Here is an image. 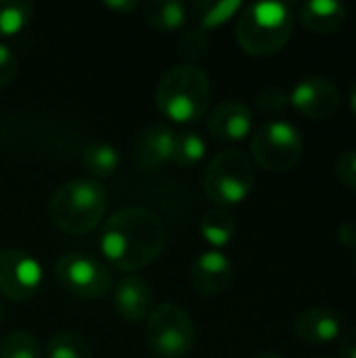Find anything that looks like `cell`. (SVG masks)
I'll return each mask as SVG.
<instances>
[{"label":"cell","instance_id":"cell-1","mask_svg":"<svg viewBox=\"0 0 356 358\" xmlns=\"http://www.w3.org/2000/svg\"><path fill=\"white\" fill-rule=\"evenodd\" d=\"M164 245V222L147 208H124L103 222L101 252L105 260L122 273L149 266L162 256Z\"/></svg>","mask_w":356,"mask_h":358},{"label":"cell","instance_id":"cell-2","mask_svg":"<svg viewBox=\"0 0 356 358\" xmlns=\"http://www.w3.org/2000/svg\"><path fill=\"white\" fill-rule=\"evenodd\" d=\"M210 101V78L195 63H180L168 69L155 90L159 111L176 124L199 122L208 113Z\"/></svg>","mask_w":356,"mask_h":358},{"label":"cell","instance_id":"cell-3","mask_svg":"<svg viewBox=\"0 0 356 358\" xmlns=\"http://www.w3.org/2000/svg\"><path fill=\"white\" fill-rule=\"evenodd\" d=\"M107 212V191L94 178H73L59 185L48 201L50 220L67 235L94 231Z\"/></svg>","mask_w":356,"mask_h":358},{"label":"cell","instance_id":"cell-4","mask_svg":"<svg viewBox=\"0 0 356 358\" xmlns=\"http://www.w3.org/2000/svg\"><path fill=\"white\" fill-rule=\"evenodd\" d=\"M296 13L285 2H254L241 8L235 25L239 46L254 57L279 52L292 38Z\"/></svg>","mask_w":356,"mask_h":358},{"label":"cell","instance_id":"cell-5","mask_svg":"<svg viewBox=\"0 0 356 358\" xmlns=\"http://www.w3.org/2000/svg\"><path fill=\"white\" fill-rule=\"evenodd\" d=\"M256 172L250 157L237 149H225L216 153L204 174L206 195L218 206H237L254 189Z\"/></svg>","mask_w":356,"mask_h":358},{"label":"cell","instance_id":"cell-6","mask_svg":"<svg viewBox=\"0 0 356 358\" xmlns=\"http://www.w3.org/2000/svg\"><path fill=\"white\" fill-rule=\"evenodd\" d=\"M147 346L157 358H185L195 346L191 315L176 304H159L147 319Z\"/></svg>","mask_w":356,"mask_h":358},{"label":"cell","instance_id":"cell-7","mask_svg":"<svg viewBox=\"0 0 356 358\" xmlns=\"http://www.w3.org/2000/svg\"><path fill=\"white\" fill-rule=\"evenodd\" d=\"M254 162L266 172H283L298 164L302 157L300 130L283 120H271L262 124L250 141Z\"/></svg>","mask_w":356,"mask_h":358},{"label":"cell","instance_id":"cell-8","mask_svg":"<svg viewBox=\"0 0 356 358\" xmlns=\"http://www.w3.org/2000/svg\"><path fill=\"white\" fill-rule=\"evenodd\" d=\"M55 277L65 292L82 300H99L113 285L109 266L80 252L63 254L55 264Z\"/></svg>","mask_w":356,"mask_h":358},{"label":"cell","instance_id":"cell-9","mask_svg":"<svg viewBox=\"0 0 356 358\" xmlns=\"http://www.w3.org/2000/svg\"><path fill=\"white\" fill-rule=\"evenodd\" d=\"M42 266L25 250L8 248L0 252V296L8 302L31 300L42 285Z\"/></svg>","mask_w":356,"mask_h":358},{"label":"cell","instance_id":"cell-10","mask_svg":"<svg viewBox=\"0 0 356 358\" xmlns=\"http://www.w3.org/2000/svg\"><path fill=\"white\" fill-rule=\"evenodd\" d=\"M290 105L308 120H327L340 107V90L325 76H308L292 88Z\"/></svg>","mask_w":356,"mask_h":358},{"label":"cell","instance_id":"cell-11","mask_svg":"<svg viewBox=\"0 0 356 358\" xmlns=\"http://www.w3.org/2000/svg\"><path fill=\"white\" fill-rule=\"evenodd\" d=\"M187 279L199 296H220L233 281V262L220 250L201 252L189 266Z\"/></svg>","mask_w":356,"mask_h":358},{"label":"cell","instance_id":"cell-12","mask_svg":"<svg viewBox=\"0 0 356 358\" xmlns=\"http://www.w3.org/2000/svg\"><path fill=\"white\" fill-rule=\"evenodd\" d=\"M174 141H176V132L170 126L164 124L147 126L134 143V159L138 168L145 172H153L172 164Z\"/></svg>","mask_w":356,"mask_h":358},{"label":"cell","instance_id":"cell-13","mask_svg":"<svg viewBox=\"0 0 356 358\" xmlns=\"http://www.w3.org/2000/svg\"><path fill=\"white\" fill-rule=\"evenodd\" d=\"M113 304H115L118 315L126 323L138 325L145 319H149L153 310V292L143 277L128 275L115 285Z\"/></svg>","mask_w":356,"mask_h":358},{"label":"cell","instance_id":"cell-14","mask_svg":"<svg viewBox=\"0 0 356 358\" xmlns=\"http://www.w3.org/2000/svg\"><path fill=\"white\" fill-rule=\"evenodd\" d=\"M254 126L252 109L239 101H225L216 105L208 117V130L218 141H243Z\"/></svg>","mask_w":356,"mask_h":358},{"label":"cell","instance_id":"cell-15","mask_svg":"<svg viewBox=\"0 0 356 358\" xmlns=\"http://www.w3.org/2000/svg\"><path fill=\"white\" fill-rule=\"evenodd\" d=\"M294 331L298 340L313 346H321L342 336V319L332 308H323V306L308 308L296 317Z\"/></svg>","mask_w":356,"mask_h":358},{"label":"cell","instance_id":"cell-16","mask_svg":"<svg viewBox=\"0 0 356 358\" xmlns=\"http://www.w3.org/2000/svg\"><path fill=\"white\" fill-rule=\"evenodd\" d=\"M348 17V6L338 0H308L300 4L298 19L302 25L319 36H327L338 31Z\"/></svg>","mask_w":356,"mask_h":358},{"label":"cell","instance_id":"cell-17","mask_svg":"<svg viewBox=\"0 0 356 358\" xmlns=\"http://www.w3.org/2000/svg\"><path fill=\"white\" fill-rule=\"evenodd\" d=\"M143 15L157 31L172 34L187 27L189 6L180 0H151L143 6Z\"/></svg>","mask_w":356,"mask_h":358},{"label":"cell","instance_id":"cell-18","mask_svg":"<svg viewBox=\"0 0 356 358\" xmlns=\"http://www.w3.org/2000/svg\"><path fill=\"white\" fill-rule=\"evenodd\" d=\"M243 4L239 0H195L189 13L195 17L197 27L204 31L225 25L237 13H241Z\"/></svg>","mask_w":356,"mask_h":358},{"label":"cell","instance_id":"cell-19","mask_svg":"<svg viewBox=\"0 0 356 358\" xmlns=\"http://www.w3.org/2000/svg\"><path fill=\"white\" fill-rule=\"evenodd\" d=\"M201 237L212 245V248H225L227 243L233 241L237 233V220L235 216L225 210V208H212L204 214L199 222Z\"/></svg>","mask_w":356,"mask_h":358},{"label":"cell","instance_id":"cell-20","mask_svg":"<svg viewBox=\"0 0 356 358\" xmlns=\"http://www.w3.org/2000/svg\"><path fill=\"white\" fill-rule=\"evenodd\" d=\"M82 166L94 178H105L113 174L122 162L120 151L109 143H90L82 151Z\"/></svg>","mask_w":356,"mask_h":358},{"label":"cell","instance_id":"cell-21","mask_svg":"<svg viewBox=\"0 0 356 358\" xmlns=\"http://www.w3.org/2000/svg\"><path fill=\"white\" fill-rule=\"evenodd\" d=\"M34 4L29 0H0V38L19 34L31 19Z\"/></svg>","mask_w":356,"mask_h":358},{"label":"cell","instance_id":"cell-22","mask_svg":"<svg viewBox=\"0 0 356 358\" xmlns=\"http://www.w3.org/2000/svg\"><path fill=\"white\" fill-rule=\"evenodd\" d=\"M46 358H92L90 344L73 334V331H59L46 342Z\"/></svg>","mask_w":356,"mask_h":358},{"label":"cell","instance_id":"cell-23","mask_svg":"<svg viewBox=\"0 0 356 358\" xmlns=\"http://www.w3.org/2000/svg\"><path fill=\"white\" fill-rule=\"evenodd\" d=\"M204 155H206V141L197 132H193V130L176 132L172 164H176L178 168H187L189 170V168L199 166Z\"/></svg>","mask_w":356,"mask_h":358},{"label":"cell","instance_id":"cell-24","mask_svg":"<svg viewBox=\"0 0 356 358\" xmlns=\"http://www.w3.org/2000/svg\"><path fill=\"white\" fill-rule=\"evenodd\" d=\"M0 358H42V350L29 331H10L0 344Z\"/></svg>","mask_w":356,"mask_h":358},{"label":"cell","instance_id":"cell-25","mask_svg":"<svg viewBox=\"0 0 356 358\" xmlns=\"http://www.w3.org/2000/svg\"><path fill=\"white\" fill-rule=\"evenodd\" d=\"M208 31H204L201 27H185L178 36V55L183 59H187V63H193L197 59H201L208 52Z\"/></svg>","mask_w":356,"mask_h":358},{"label":"cell","instance_id":"cell-26","mask_svg":"<svg viewBox=\"0 0 356 358\" xmlns=\"http://www.w3.org/2000/svg\"><path fill=\"white\" fill-rule=\"evenodd\" d=\"M287 105H290V94L283 88H279V86H266L256 96L258 111L269 115V117L281 115L287 109Z\"/></svg>","mask_w":356,"mask_h":358},{"label":"cell","instance_id":"cell-27","mask_svg":"<svg viewBox=\"0 0 356 358\" xmlns=\"http://www.w3.org/2000/svg\"><path fill=\"white\" fill-rule=\"evenodd\" d=\"M336 174L348 189L356 191V149H346L336 159Z\"/></svg>","mask_w":356,"mask_h":358},{"label":"cell","instance_id":"cell-28","mask_svg":"<svg viewBox=\"0 0 356 358\" xmlns=\"http://www.w3.org/2000/svg\"><path fill=\"white\" fill-rule=\"evenodd\" d=\"M19 73V57L8 44L0 42V88L8 86Z\"/></svg>","mask_w":356,"mask_h":358},{"label":"cell","instance_id":"cell-29","mask_svg":"<svg viewBox=\"0 0 356 358\" xmlns=\"http://www.w3.org/2000/svg\"><path fill=\"white\" fill-rule=\"evenodd\" d=\"M338 355L340 358H356V327L344 331L338 340Z\"/></svg>","mask_w":356,"mask_h":358},{"label":"cell","instance_id":"cell-30","mask_svg":"<svg viewBox=\"0 0 356 358\" xmlns=\"http://www.w3.org/2000/svg\"><path fill=\"white\" fill-rule=\"evenodd\" d=\"M338 239L344 248L356 250V220H346L338 227Z\"/></svg>","mask_w":356,"mask_h":358},{"label":"cell","instance_id":"cell-31","mask_svg":"<svg viewBox=\"0 0 356 358\" xmlns=\"http://www.w3.org/2000/svg\"><path fill=\"white\" fill-rule=\"evenodd\" d=\"M105 6L113 8V10H120V13H130L134 8H138V2H134V0H120V2L109 0V2H105Z\"/></svg>","mask_w":356,"mask_h":358},{"label":"cell","instance_id":"cell-32","mask_svg":"<svg viewBox=\"0 0 356 358\" xmlns=\"http://www.w3.org/2000/svg\"><path fill=\"white\" fill-rule=\"evenodd\" d=\"M348 103H350V111H353V115L356 117V82L353 84V88H350V96H348Z\"/></svg>","mask_w":356,"mask_h":358},{"label":"cell","instance_id":"cell-33","mask_svg":"<svg viewBox=\"0 0 356 358\" xmlns=\"http://www.w3.org/2000/svg\"><path fill=\"white\" fill-rule=\"evenodd\" d=\"M256 358H283L279 352H273V350H269V352H262V355H258Z\"/></svg>","mask_w":356,"mask_h":358},{"label":"cell","instance_id":"cell-34","mask_svg":"<svg viewBox=\"0 0 356 358\" xmlns=\"http://www.w3.org/2000/svg\"><path fill=\"white\" fill-rule=\"evenodd\" d=\"M4 319H6V310H4V306H2V302H0V325L4 323Z\"/></svg>","mask_w":356,"mask_h":358}]
</instances>
